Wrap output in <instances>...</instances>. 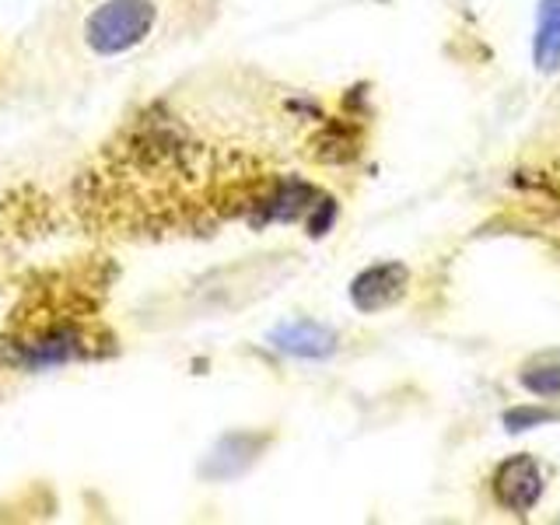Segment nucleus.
Segmentation results:
<instances>
[{"label":"nucleus","mask_w":560,"mask_h":525,"mask_svg":"<svg viewBox=\"0 0 560 525\" xmlns=\"http://www.w3.org/2000/svg\"><path fill=\"white\" fill-rule=\"evenodd\" d=\"M536 67L539 70H557L560 67V0H542V8H539Z\"/></svg>","instance_id":"obj_5"},{"label":"nucleus","mask_w":560,"mask_h":525,"mask_svg":"<svg viewBox=\"0 0 560 525\" xmlns=\"http://www.w3.org/2000/svg\"><path fill=\"white\" fill-rule=\"evenodd\" d=\"M494 498L508 512H529V508L542 498V469L533 455H515L498 466L494 480Z\"/></svg>","instance_id":"obj_2"},{"label":"nucleus","mask_w":560,"mask_h":525,"mask_svg":"<svg viewBox=\"0 0 560 525\" xmlns=\"http://www.w3.org/2000/svg\"><path fill=\"white\" fill-rule=\"evenodd\" d=\"M402 284H407V270L399 267V262H382V267H372L364 270L358 280H354V302L358 308L364 312H378L385 305L399 302L402 294Z\"/></svg>","instance_id":"obj_3"},{"label":"nucleus","mask_w":560,"mask_h":525,"mask_svg":"<svg viewBox=\"0 0 560 525\" xmlns=\"http://www.w3.org/2000/svg\"><path fill=\"white\" fill-rule=\"evenodd\" d=\"M154 25V4L151 0H113L95 11L88 25V46L102 57H119L148 39Z\"/></svg>","instance_id":"obj_1"},{"label":"nucleus","mask_w":560,"mask_h":525,"mask_svg":"<svg viewBox=\"0 0 560 525\" xmlns=\"http://www.w3.org/2000/svg\"><path fill=\"white\" fill-rule=\"evenodd\" d=\"M547 417L550 413H542V410H518V413H508V424L522 431V424H536V420H547Z\"/></svg>","instance_id":"obj_7"},{"label":"nucleus","mask_w":560,"mask_h":525,"mask_svg":"<svg viewBox=\"0 0 560 525\" xmlns=\"http://www.w3.org/2000/svg\"><path fill=\"white\" fill-rule=\"evenodd\" d=\"M522 385L539 399H560V364L550 368H536V372H525Z\"/></svg>","instance_id":"obj_6"},{"label":"nucleus","mask_w":560,"mask_h":525,"mask_svg":"<svg viewBox=\"0 0 560 525\" xmlns=\"http://www.w3.org/2000/svg\"><path fill=\"white\" fill-rule=\"evenodd\" d=\"M280 347L298 358H326L332 350V332L319 323H291L280 329Z\"/></svg>","instance_id":"obj_4"}]
</instances>
